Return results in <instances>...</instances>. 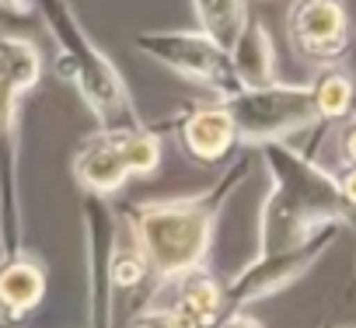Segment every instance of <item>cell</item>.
Returning a JSON list of instances; mask_svg holds the SVG:
<instances>
[{
    "label": "cell",
    "instance_id": "6da1fadb",
    "mask_svg": "<svg viewBox=\"0 0 356 328\" xmlns=\"http://www.w3.org/2000/svg\"><path fill=\"white\" fill-rule=\"evenodd\" d=\"M248 172H252V150L241 154L227 168V175L200 196L150 199V203H133L126 210L129 238L147 255L157 283H168L175 276H186L207 265L220 210L234 196V189L245 182Z\"/></svg>",
    "mask_w": 356,
    "mask_h": 328
},
{
    "label": "cell",
    "instance_id": "7a4b0ae2",
    "mask_svg": "<svg viewBox=\"0 0 356 328\" xmlns=\"http://www.w3.org/2000/svg\"><path fill=\"white\" fill-rule=\"evenodd\" d=\"M273 175V189L259 213V255L286 252L314 238L328 224H346L349 206L339 192V179L286 143L255 147Z\"/></svg>",
    "mask_w": 356,
    "mask_h": 328
},
{
    "label": "cell",
    "instance_id": "3957f363",
    "mask_svg": "<svg viewBox=\"0 0 356 328\" xmlns=\"http://www.w3.org/2000/svg\"><path fill=\"white\" fill-rule=\"evenodd\" d=\"M39 15L60 49V60H56L60 77L67 84H74V91L81 95L88 112L95 115L98 129L102 133L143 129V119L133 105V95H129L119 67L98 49V42L91 39V32L70 8V0H39Z\"/></svg>",
    "mask_w": 356,
    "mask_h": 328
},
{
    "label": "cell",
    "instance_id": "277c9868",
    "mask_svg": "<svg viewBox=\"0 0 356 328\" xmlns=\"http://www.w3.org/2000/svg\"><path fill=\"white\" fill-rule=\"evenodd\" d=\"M42 81V53L22 35H0V262L29 252L22 203V98Z\"/></svg>",
    "mask_w": 356,
    "mask_h": 328
},
{
    "label": "cell",
    "instance_id": "5b68a950",
    "mask_svg": "<svg viewBox=\"0 0 356 328\" xmlns=\"http://www.w3.org/2000/svg\"><path fill=\"white\" fill-rule=\"evenodd\" d=\"M74 179L88 196H108L126 186V179H143L161 168V133L129 129V133H91L74 154Z\"/></svg>",
    "mask_w": 356,
    "mask_h": 328
},
{
    "label": "cell",
    "instance_id": "8992f818",
    "mask_svg": "<svg viewBox=\"0 0 356 328\" xmlns=\"http://www.w3.org/2000/svg\"><path fill=\"white\" fill-rule=\"evenodd\" d=\"M238 129V143L262 147L283 143L290 133H300L318 119L311 84H266V88H241L238 95L220 101Z\"/></svg>",
    "mask_w": 356,
    "mask_h": 328
},
{
    "label": "cell",
    "instance_id": "52a82bcc",
    "mask_svg": "<svg viewBox=\"0 0 356 328\" xmlns=\"http://www.w3.org/2000/svg\"><path fill=\"white\" fill-rule=\"evenodd\" d=\"M133 42L143 56H150L154 63H161L164 70L178 74L196 88H207L220 101L241 91L231 53L200 28H154L140 32Z\"/></svg>",
    "mask_w": 356,
    "mask_h": 328
},
{
    "label": "cell",
    "instance_id": "ba28073f",
    "mask_svg": "<svg viewBox=\"0 0 356 328\" xmlns=\"http://www.w3.org/2000/svg\"><path fill=\"white\" fill-rule=\"evenodd\" d=\"M339 227L342 224H328V227H321L314 238H307L297 248L273 252V255H255L245 269H238L224 283V318L227 314H238V311H248L255 300H266V297L286 290L290 283H297L332 248Z\"/></svg>",
    "mask_w": 356,
    "mask_h": 328
},
{
    "label": "cell",
    "instance_id": "9c48e42d",
    "mask_svg": "<svg viewBox=\"0 0 356 328\" xmlns=\"http://www.w3.org/2000/svg\"><path fill=\"white\" fill-rule=\"evenodd\" d=\"M286 39L300 60L335 63L349 49V15L342 0H293Z\"/></svg>",
    "mask_w": 356,
    "mask_h": 328
},
{
    "label": "cell",
    "instance_id": "30bf717a",
    "mask_svg": "<svg viewBox=\"0 0 356 328\" xmlns=\"http://www.w3.org/2000/svg\"><path fill=\"white\" fill-rule=\"evenodd\" d=\"M84 262H88V328H112V248L115 217L102 196H88L84 213Z\"/></svg>",
    "mask_w": 356,
    "mask_h": 328
},
{
    "label": "cell",
    "instance_id": "8fae6325",
    "mask_svg": "<svg viewBox=\"0 0 356 328\" xmlns=\"http://www.w3.org/2000/svg\"><path fill=\"white\" fill-rule=\"evenodd\" d=\"M154 304H168L196 328H217L224 321V283L203 265L186 276H175L168 283H157L150 293Z\"/></svg>",
    "mask_w": 356,
    "mask_h": 328
},
{
    "label": "cell",
    "instance_id": "7c38bea8",
    "mask_svg": "<svg viewBox=\"0 0 356 328\" xmlns=\"http://www.w3.org/2000/svg\"><path fill=\"white\" fill-rule=\"evenodd\" d=\"M178 143H182V150L203 164H217L224 161L234 143H238V129L227 115V108L217 101V105H196L182 115V122H178Z\"/></svg>",
    "mask_w": 356,
    "mask_h": 328
},
{
    "label": "cell",
    "instance_id": "4fadbf2b",
    "mask_svg": "<svg viewBox=\"0 0 356 328\" xmlns=\"http://www.w3.org/2000/svg\"><path fill=\"white\" fill-rule=\"evenodd\" d=\"M46 286H49L46 265L32 252L4 259L0 262V321L25 325V318L42 304Z\"/></svg>",
    "mask_w": 356,
    "mask_h": 328
},
{
    "label": "cell",
    "instance_id": "5bb4252c",
    "mask_svg": "<svg viewBox=\"0 0 356 328\" xmlns=\"http://www.w3.org/2000/svg\"><path fill=\"white\" fill-rule=\"evenodd\" d=\"M231 63L238 70L241 88H266L276 84V46L262 22H248L238 42L231 46Z\"/></svg>",
    "mask_w": 356,
    "mask_h": 328
},
{
    "label": "cell",
    "instance_id": "9a60e30c",
    "mask_svg": "<svg viewBox=\"0 0 356 328\" xmlns=\"http://www.w3.org/2000/svg\"><path fill=\"white\" fill-rule=\"evenodd\" d=\"M196 18H200V32H207L217 46H224L231 53V46L238 42V35L245 32L248 18V0H193Z\"/></svg>",
    "mask_w": 356,
    "mask_h": 328
},
{
    "label": "cell",
    "instance_id": "2e32d148",
    "mask_svg": "<svg viewBox=\"0 0 356 328\" xmlns=\"http://www.w3.org/2000/svg\"><path fill=\"white\" fill-rule=\"evenodd\" d=\"M311 95H314V108H318V119L325 122H335L342 115H349V105H353V81L342 74V70H321L314 81H311Z\"/></svg>",
    "mask_w": 356,
    "mask_h": 328
},
{
    "label": "cell",
    "instance_id": "e0dca14e",
    "mask_svg": "<svg viewBox=\"0 0 356 328\" xmlns=\"http://www.w3.org/2000/svg\"><path fill=\"white\" fill-rule=\"evenodd\" d=\"M147 276H154V269H150L147 255L140 252V245L133 238L115 241V248H112V286H115V293L136 290Z\"/></svg>",
    "mask_w": 356,
    "mask_h": 328
},
{
    "label": "cell",
    "instance_id": "ac0fdd59",
    "mask_svg": "<svg viewBox=\"0 0 356 328\" xmlns=\"http://www.w3.org/2000/svg\"><path fill=\"white\" fill-rule=\"evenodd\" d=\"M129 328H196V325H189L182 314L171 311L168 304H154V300H150Z\"/></svg>",
    "mask_w": 356,
    "mask_h": 328
},
{
    "label": "cell",
    "instance_id": "d6986e66",
    "mask_svg": "<svg viewBox=\"0 0 356 328\" xmlns=\"http://www.w3.org/2000/svg\"><path fill=\"white\" fill-rule=\"evenodd\" d=\"M335 147H339V157L346 161V168H349V164H356V119H349V122L339 126Z\"/></svg>",
    "mask_w": 356,
    "mask_h": 328
},
{
    "label": "cell",
    "instance_id": "ffe728a7",
    "mask_svg": "<svg viewBox=\"0 0 356 328\" xmlns=\"http://www.w3.org/2000/svg\"><path fill=\"white\" fill-rule=\"evenodd\" d=\"M39 11V0H0V18H29Z\"/></svg>",
    "mask_w": 356,
    "mask_h": 328
},
{
    "label": "cell",
    "instance_id": "44dd1931",
    "mask_svg": "<svg viewBox=\"0 0 356 328\" xmlns=\"http://www.w3.org/2000/svg\"><path fill=\"white\" fill-rule=\"evenodd\" d=\"M339 192H342L346 206L353 210V206H356V164H349V168L342 172V179H339Z\"/></svg>",
    "mask_w": 356,
    "mask_h": 328
},
{
    "label": "cell",
    "instance_id": "7402d4cb",
    "mask_svg": "<svg viewBox=\"0 0 356 328\" xmlns=\"http://www.w3.org/2000/svg\"><path fill=\"white\" fill-rule=\"evenodd\" d=\"M217 328H262V321L255 314H248V311H238V314H227Z\"/></svg>",
    "mask_w": 356,
    "mask_h": 328
},
{
    "label": "cell",
    "instance_id": "603a6c76",
    "mask_svg": "<svg viewBox=\"0 0 356 328\" xmlns=\"http://www.w3.org/2000/svg\"><path fill=\"white\" fill-rule=\"evenodd\" d=\"M0 328H25V325H15V321H0Z\"/></svg>",
    "mask_w": 356,
    "mask_h": 328
},
{
    "label": "cell",
    "instance_id": "cb8c5ba5",
    "mask_svg": "<svg viewBox=\"0 0 356 328\" xmlns=\"http://www.w3.org/2000/svg\"><path fill=\"white\" fill-rule=\"evenodd\" d=\"M349 119H356V95H353V105H349Z\"/></svg>",
    "mask_w": 356,
    "mask_h": 328
}]
</instances>
